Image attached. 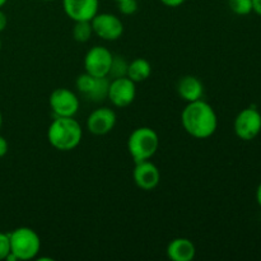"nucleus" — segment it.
Masks as SVG:
<instances>
[{
	"instance_id": "1",
	"label": "nucleus",
	"mask_w": 261,
	"mask_h": 261,
	"mask_svg": "<svg viewBox=\"0 0 261 261\" xmlns=\"http://www.w3.org/2000/svg\"><path fill=\"white\" fill-rule=\"evenodd\" d=\"M181 124L185 132L195 139H208L218 127V116L208 102L198 99L188 102L181 112Z\"/></svg>"
},
{
	"instance_id": "2",
	"label": "nucleus",
	"mask_w": 261,
	"mask_h": 261,
	"mask_svg": "<svg viewBox=\"0 0 261 261\" xmlns=\"http://www.w3.org/2000/svg\"><path fill=\"white\" fill-rule=\"evenodd\" d=\"M83 129L74 117H55L47 129V140L55 149L70 152L82 142Z\"/></svg>"
},
{
	"instance_id": "3",
	"label": "nucleus",
	"mask_w": 261,
	"mask_h": 261,
	"mask_svg": "<svg viewBox=\"0 0 261 261\" xmlns=\"http://www.w3.org/2000/svg\"><path fill=\"white\" fill-rule=\"evenodd\" d=\"M158 148L160 137L152 127H137L127 138V150L135 163L150 160L157 153Z\"/></svg>"
},
{
	"instance_id": "4",
	"label": "nucleus",
	"mask_w": 261,
	"mask_h": 261,
	"mask_svg": "<svg viewBox=\"0 0 261 261\" xmlns=\"http://www.w3.org/2000/svg\"><path fill=\"white\" fill-rule=\"evenodd\" d=\"M10 252L18 260L28 261L37 257L41 250V239L30 227H18L9 233Z\"/></svg>"
},
{
	"instance_id": "5",
	"label": "nucleus",
	"mask_w": 261,
	"mask_h": 261,
	"mask_svg": "<svg viewBox=\"0 0 261 261\" xmlns=\"http://www.w3.org/2000/svg\"><path fill=\"white\" fill-rule=\"evenodd\" d=\"M233 129L240 139L251 142L261 133V114L255 107H246L234 119Z\"/></svg>"
},
{
	"instance_id": "6",
	"label": "nucleus",
	"mask_w": 261,
	"mask_h": 261,
	"mask_svg": "<svg viewBox=\"0 0 261 261\" xmlns=\"http://www.w3.org/2000/svg\"><path fill=\"white\" fill-rule=\"evenodd\" d=\"M48 105L55 117H74L79 111L78 96L68 88H56L48 97Z\"/></svg>"
},
{
	"instance_id": "7",
	"label": "nucleus",
	"mask_w": 261,
	"mask_h": 261,
	"mask_svg": "<svg viewBox=\"0 0 261 261\" xmlns=\"http://www.w3.org/2000/svg\"><path fill=\"white\" fill-rule=\"evenodd\" d=\"M114 54L105 46H93L84 56V71L96 78L109 76Z\"/></svg>"
},
{
	"instance_id": "8",
	"label": "nucleus",
	"mask_w": 261,
	"mask_h": 261,
	"mask_svg": "<svg viewBox=\"0 0 261 261\" xmlns=\"http://www.w3.org/2000/svg\"><path fill=\"white\" fill-rule=\"evenodd\" d=\"M93 35L105 41H116L124 33V23L111 13H97L91 20Z\"/></svg>"
},
{
	"instance_id": "9",
	"label": "nucleus",
	"mask_w": 261,
	"mask_h": 261,
	"mask_svg": "<svg viewBox=\"0 0 261 261\" xmlns=\"http://www.w3.org/2000/svg\"><path fill=\"white\" fill-rule=\"evenodd\" d=\"M135 82L127 76L110 79L109 94L107 98L117 109H124L130 106L137 97V86Z\"/></svg>"
},
{
	"instance_id": "10",
	"label": "nucleus",
	"mask_w": 261,
	"mask_h": 261,
	"mask_svg": "<svg viewBox=\"0 0 261 261\" xmlns=\"http://www.w3.org/2000/svg\"><path fill=\"white\" fill-rule=\"evenodd\" d=\"M116 114L110 107H99L92 111L89 116L87 117V129L93 135H106L116 125Z\"/></svg>"
},
{
	"instance_id": "11",
	"label": "nucleus",
	"mask_w": 261,
	"mask_h": 261,
	"mask_svg": "<svg viewBox=\"0 0 261 261\" xmlns=\"http://www.w3.org/2000/svg\"><path fill=\"white\" fill-rule=\"evenodd\" d=\"M133 178H134L135 185L140 190L152 191L160 185L161 171L149 160L142 161V162L135 163V167L133 170Z\"/></svg>"
},
{
	"instance_id": "12",
	"label": "nucleus",
	"mask_w": 261,
	"mask_h": 261,
	"mask_svg": "<svg viewBox=\"0 0 261 261\" xmlns=\"http://www.w3.org/2000/svg\"><path fill=\"white\" fill-rule=\"evenodd\" d=\"M63 9L73 22L92 20L98 13L99 0H63Z\"/></svg>"
},
{
	"instance_id": "13",
	"label": "nucleus",
	"mask_w": 261,
	"mask_h": 261,
	"mask_svg": "<svg viewBox=\"0 0 261 261\" xmlns=\"http://www.w3.org/2000/svg\"><path fill=\"white\" fill-rule=\"evenodd\" d=\"M166 254L168 259L172 261H191L196 255V247L191 240L177 237L167 245Z\"/></svg>"
},
{
	"instance_id": "14",
	"label": "nucleus",
	"mask_w": 261,
	"mask_h": 261,
	"mask_svg": "<svg viewBox=\"0 0 261 261\" xmlns=\"http://www.w3.org/2000/svg\"><path fill=\"white\" fill-rule=\"evenodd\" d=\"M177 93L184 101L194 102L201 99L204 96V86L198 76L185 75L178 81Z\"/></svg>"
},
{
	"instance_id": "15",
	"label": "nucleus",
	"mask_w": 261,
	"mask_h": 261,
	"mask_svg": "<svg viewBox=\"0 0 261 261\" xmlns=\"http://www.w3.org/2000/svg\"><path fill=\"white\" fill-rule=\"evenodd\" d=\"M150 74H152V65L147 59L137 58L127 65L126 76L135 83L147 81Z\"/></svg>"
},
{
	"instance_id": "16",
	"label": "nucleus",
	"mask_w": 261,
	"mask_h": 261,
	"mask_svg": "<svg viewBox=\"0 0 261 261\" xmlns=\"http://www.w3.org/2000/svg\"><path fill=\"white\" fill-rule=\"evenodd\" d=\"M109 87H110L109 76L97 78L93 88H92V91L89 92L86 97L88 99H91L92 102H102L103 99L107 98V94H109Z\"/></svg>"
},
{
	"instance_id": "17",
	"label": "nucleus",
	"mask_w": 261,
	"mask_h": 261,
	"mask_svg": "<svg viewBox=\"0 0 261 261\" xmlns=\"http://www.w3.org/2000/svg\"><path fill=\"white\" fill-rule=\"evenodd\" d=\"M73 38L79 43L88 42L93 35V28H92L91 20H79L74 22L73 31H71Z\"/></svg>"
},
{
	"instance_id": "18",
	"label": "nucleus",
	"mask_w": 261,
	"mask_h": 261,
	"mask_svg": "<svg viewBox=\"0 0 261 261\" xmlns=\"http://www.w3.org/2000/svg\"><path fill=\"white\" fill-rule=\"evenodd\" d=\"M127 65H129V64L126 63V60H125L122 56L114 55L111 69H110V73H109V78L115 79V78H121V76H126Z\"/></svg>"
},
{
	"instance_id": "19",
	"label": "nucleus",
	"mask_w": 261,
	"mask_h": 261,
	"mask_svg": "<svg viewBox=\"0 0 261 261\" xmlns=\"http://www.w3.org/2000/svg\"><path fill=\"white\" fill-rule=\"evenodd\" d=\"M96 79H97L96 76L91 75V74L84 71L83 74H81V75L76 78L75 81L76 89H78L81 93H83L84 96H87V94L92 91V88H93L94 83H96Z\"/></svg>"
},
{
	"instance_id": "20",
	"label": "nucleus",
	"mask_w": 261,
	"mask_h": 261,
	"mask_svg": "<svg viewBox=\"0 0 261 261\" xmlns=\"http://www.w3.org/2000/svg\"><path fill=\"white\" fill-rule=\"evenodd\" d=\"M228 7L234 14L247 15L252 12V0H228Z\"/></svg>"
},
{
	"instance_id": "21",
	"label": "nucleus",
	"mask_w": 261,
	"mask_h": 261,
	"mask_svg": "<svg viewBox=\"0 0 261 261\" xmlns=\"http://www.w3.org/2000/svg\"><path fill=\"white\" fill-rule=\"evenodd\" d=\"M117 8L119 12L124 15H133L137 13L139 4L137 0H120L117 2Z\"/></svg>"
},
{
	"instance_id": "22",
	"label": "nucleus",
	"mask_w": 261,
	"mask_h": 261,
	"mask_svg": "<svg viewBox=\"0 0 261 261\" xmlns=\"http://www.w3.org/2000/svg\"><path fill=\"white\" fill-rule=\"evenodd\" d=\"M10 252V240L9 233L0 232V261L5 260L8 254Z\"/></svg>"
},
{
	"instance_id": "23",
	"label": "nucleus",
	"mask_w": 261,
	"mask_h": 261,
	"mask_svg": "<svg viewBox=\"0 0 261 261\" xmlns=\"http://www.w3.org/2000/svg\"><path fill=\"white\" fill-rule=\"evenodd\" d=\"M8 149H9V144H8L7 139L0 135V158L5 157V154L8 153Z\"/></svg>"
},
{
	"instance_id": "24",
	"label": "nucleus",
	"mask_w": 261,
	"mask_h": 261,
	"mask_svg": "<svg viewBox=\"0 0 261 261\" xmlns=\"http://www.w3.org/2000/svg\"><path fill=\"white\" fill-rule=\"evenodd\" d=\"M160 2L168 8H177L182 5L186 0H160Z\"/></svg>"
},
{
	"instance_id": "25",
	"label": "nucleus",
	"mask_w": 261,
	"mask_h": 261,
	"mask_svg": "<svg viewBox=\"0 0 261 261\" xmlns=\"http://www.w3.org/2000/svg\"><path fill=\"white\" fill-rule=\"evenodd\" d=\"M7 24H8L7 14H5V13L0 9V32H3V31L7 28Z\"/></svg>"
},
{
	"instance_id": "26",
	"label": "nucleus",
	"mask_w": 261,
	"mask_h": 261,
	"mask_svg": "<svg viewBox=\"0 0 261 261\" xmlns=\"http://www.w3.org/2000/svg\"><path fill=\"white\" fill-rule=\"evenodd\" d=\"M252 12L261 17V0H252Z\"/></svg>"
},
{
	"instance_id": "27",
	"label": "nucleus",
	"mask_w": 261,
	"mask_h": 261,
	"mask_svg": "<svg viewBox=\"0 0 261 261\" xmlns=\"http://www.w3.org/2000/svg\"><path fill=\"white\" fill-rule=\"evenodd\" d=\"M256 203L259 204V206L261 208V182L259 184L256 189Z\"/></svg>"
},
{
	"instance_id": "28",
	"label": "nucleus",
	"mask_w": 261,
	"mask_h": 261,
	"mask_svg": "<svg viewBox=\"0 0 261 261\" xmlns=\"http://www.w3.org/2000/svg\"><path fill=\"white\" fill-rule=\"evenodd\" d=\"M7 2H8V0H0V9H2V8L4 7L5 4H7Z\"/></svg>"
},
{
	"instance_id": "29",
	"label": "nucleus",
	"mask_w": 261,
	"mask_h": 261,
	"mask_svg": "<svg viewBox=\"0 0 261 261\" xmlns=\"http://www.w3.org/2000/svg\"><path fill=\"white\" fill-rule=\"evenodd\" d=\"M2 126H3V115L2 112H0V129H2Z\"/></svg>"
},
{
	"instance_id": "30",
	"label": "nucleus",
	"mask_w": 261,
	"mask_h": 261,
	"mask_svg": "<svg viewBox=\"0 0 261 261\" xmlns=\"http://www.w3.org/2000/svg\"><path fill=\"white\" fill-rule=\"evenodd\" d=\"M41 2H55V0H41Z\"/></svg>"
},
{
	"instance_id": "31",
	"label": "nucleus",
	"mask_w": 261,
	"mask_h": 261,
	"mask_svg": "<svg viewBox=\"0 0 261 261\" xmlns=\"http://www.w3.org/2000/svg\"><path fill=\"white\" fill-rule=\"evenodd\" d=\"M0 50H2V41H0Z\"/></svg>"
},
{
	"instance_id": "32",
	"label": "nucleus",
	"mask_w": 261,
	"mask_h": 261,
	"mask_svg": "<svg viewBox=\"0 0 261 261\" xmlns=\"http://www.w3.org/2000/svg\"><path fill=\"white\" fill-rule=\"evenodd\" d=\"M115 2H116V3H117V2H120V0H115Z\"/></svg>"
}]
</instances>
